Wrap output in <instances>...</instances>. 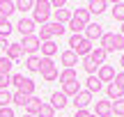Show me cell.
Segmentation results:
<instances>
[{"mask_svg":"<svg viewBox=\"0 0 124 117\" xmlns=\"http://www.w3.org/2000/svg\"><path fill=\"white\" fill-rule=\"evenodd\" d=\"M12 85L16 87L18 92H23L25 96H35V90H37V85H35V80H30V78H25L23 73H12Z\"/></svg>","mask_w":124,"mask_h":117,"instance_id":"obj_1","label":"cell"},{"mask_svg":"<svg viewBox=\"0 0 124 117\" xmlns=\"http://www.w3.org/2000/svg\"><path fill=\"white\" fill-rule=\"evenodd\" d=\"M48 18H51V2H48V0H37L35 9H32V21H35V25H37V23L46 25Z\"/></svg>","mask_w":124,"mask_h":117,"instance_id":"obj_2","label":"cell"},{"mask_svg":"<svg viewBox=\"0 0 124 117\" xmlns=\"http://www.w3.org/2000/svg\"><path fill=\"white\" fill-rule=\"evenodd\" d=\"M41 48V39L37 35H28V37H23L21 39V51L23 53H28V58L30 55H37V51Z\"/></svg>","mask_w":124,"mask_h":117,"instance_id":"obj_3","label":"cell"},{"mask_svg":"<svg viewBox=\"0 0 124 117\" xmlns=\"http://www.w3.org/2000/svg\"><path fill=\"white\" fill-rule=\"evenodd\" d=\"M71 103L76 106V110H87V106L92 103V94H90L87 90H80L78 94L74 96V101H71Z\"/></svg>","mask_w":124,"mask_h":117,"instance_id":"obj_4","label":"cell"},{"mask_svg":"<svg viewBox=\"0 0 124 117\" xmlns=\"http://www.w3.org/2000/svg\"><path fill=\"white\" fill-rule=\"evenodd\" d=\"M103 37V25H99V23H90L87 28H85V39L87 41H99Z\"/></svg>","mask_w":124,"mask_h":117,"instance_id":"obj_5","label":"cell"},{"mask_svg":"<svg viewBox=\"0 0 124 117\" xmlns=\"http://www.w3.org/2000/svg\"><path fill=\"white\" fill-rule=\"evenodd\" d=\"M97 78L101 83H113V80H115V69H113L110 64H101L99 71H97Z\"/></svg>","mask_w":124,"mask_h":117,"instance_id":"obj_6","label":"cell"},{"mask_svg":"<svg viewBox=\"0 0 124 117\" xmlns=\"http://www.w3.org/2000/svg\"><path fill=\"white\" fill-rule=\"evenodd\" d=\"M99 48H103L106 53H115V35L113 32H103V37L99 39Z\"/></svg>","mask_w":124,"mask_h":117,"instance_id":"obj_7","label":"cell"},{"mask_svg":"<svg viewBox=\"0 0 124 117\" xmlns=\"http://www.w3.org/2000/svg\"><path fill=\"white\" fill-rule=\"evenodd\" d=\"M16 30L21 32V37H28V35H35V21H32V18H25V16H23L21 21H18Z\"/></svg>","mask_w":124,"mask_h":117,"instance_id":"obj_8","label":"cell"},{"mask_svg":"<svg viewBox=\"0 0 124 117\" xmlns=\"http://www.w3.org/2000/svg\"><path fill=\"white\" fill-rule=\"evenodd\" d=\"M60 62L64 64V69H74L76 64H78V55L74 53V51H62V55H60Z\"/></svg>","mask_w":124,"mask_h":117,"instance_id":"obj_9","label":"cell"},{"mask_svg":"<svg viewBox=\"0 0 124 117\" xmlns=\"http://www.w3.org/2000/svg\"><path fill=\"white\" fill-rule=\"evenodd\" d=\"M97 117H113V103L110 101H97V110H94Z\"/></svg>","mask_w":124,"mask_h":117,"instance_id":"obj_10","label":"cell"},{"mask_svg":"<svg viewBox=\"0 0 124 117\" xmlns=\"http://www.w3.org/2000/svg\"><path fill=\"white\" fill-rule=\"evenodd\" d=\"M106 94H108V101H117V99H124V90L115 83H108L106 85Z\"/></svg>","mask_w":124,"mask_h":117,"instance_id":"obj_11","label":"cell"},{"mask_svg":"<svg viewBox=\"0 0 124 117\" xmlns=\"http://www.w3.org/2000/svg\"><path fill=\"white\" fill-rule=\"evenodd\" d=\"M41 58H51V60H53V55L55 53H58V44H55V41L53 39H51V41H41Z\"/></svg>","mask_w":124,"mask_h":117,"instance_id":"obj_12","label":"cell"},{"mask_svg":"<svg viewBox=\"0 0 124 117\" xmlns=\"http://www.w3.org/2000/svg\"><path fill=\"white\" fill-rule=\"evenodd\" d=\"M41 103H44V101H41L39 96H30L28 103H25V113L28 115H37V113H39V108H41Z\"/></svg>","mask_w":124,"mask_h":117,"instance_id":"obj_13","label":"cell"},{"mask_svg":"<svg viewBox=\"0 0 124 117\" xmlns=\"http://www.w3.org/2000/svg\"><path fill=\"white\" fill-rule=\"evenodd\" d=\"M62 94L67 96V99H69V96H76L80 92V85H78V80H71V83H64V85H62Z\"/></svg>","mask_w":124,"mask_h":117,"instance_id":"obj_14","label":"cell"},{"mask_svg":"<svg viewBox=\"0 0 124 117\" xmlns=\"http://www.w3.org/2000/svg\"><path fill=\"white\" fill-rule=\"evenodd\" d=\"M67 103H69V99H67V96L62 94V92H53V94H51V106H53L55 110H58V108L62 110Z\"/></svg>","mask_w":124,"mask_h":117,"instance_id":"obj_15","label":"cell"},{"mask_svg":"<svg viewBox=\"0 0 124 117\" xmlns=\"http://www.w3.org/2000/svg\"><path fill=\"white\" fill-rule=\"evenodd\" d=\"M90 58H92V62H97L99 67H101V64H106L108 53H106L103 48H99V46H94V48H92V53H90Z\"/></svg>","mask_w":124,"mask_h":117,"instance_id":"obj_16","label":"cell"},{"mask_svg":"<svg viewBox=\"0 0 124 117\" xmlns=\"http://www.w3.org/2000/svg\"><path fill=\"white\" fill-rule=\"evenodd\" d=\"M92 48H94V44H92V41H87V39H83V41H80V46H78V48L74 51V53L78 55V58H87V55L92 53Z\"/></svg>","mask_w":124,"mask_h":117,"instance_id":"obj_17","label":"cell"},{"mask_svg":"<svg viewBox=\"0 0 124 117\" xmlns=\"http://www.w3.org/2000/svg\"><path fill=\"white\" fill-rule=\"evenodd\" d=\"M58 80L64 85V83H71V80H78V73H76V69H62Z\"/></svg>","mask_w":124,"mask_h":117,"instance_id":"obj_18","label":"cell"},{"mask_svg":"<svg viewBox=\"0 0 124 117\" xmlns=\"http://www.w3.org/2000/svg\"><path fill=\"white\" fill-rule=\"evenodd\" d=\"M53 16H55V23L69 25V21H71V16H74V12H69V9H58V12H55Z\"/></svg>","mask_w":124,"mask_h":117,"instance_id":"obj_19","label":"cell"},{"mask_svg":"<svg viewBox=\"0 0 124 117\" xmlns=\"http://www.w3.org/2000/svg\"><path fill=\"white\" fill-rule=\"evenodd\" d=\"M80 64H83V69L87 71V76H97V71H99V64H97V62H92V58H90V55L80 60Z\"/></svg>","mask_w":124,"mask_h":117,"instance_id":"obj_20","label":"cell"},{"mask_svg":"<svg viewBox=\"0 0 124 117\" xmlns=\"http://www.w3.org/2000/svg\"><path fill=\"white\" fill-rule=\"evenodd\" d=\"M5 58H9L12 62H14V60H18V58H23L21 44H9V48H7V53H5Z\"/></svg>","mask_w":124,"mask_h":117,"instance_id":"obj_21","label":"cell"},{"mask_svg":"<svg viewBox=\"0 0 124 117\" xmlns=\"http://www.w3.org/2000/svg\"><path fill=\"white\" fill-rule=\"evenodd\" d=\"M85 85H87V92H90V94H94V92H99V90L103 87V83L99 80L97 76H87V80H85Z\"/></svg>","mask_w":124,"mask_h":117,"instance_id":"obj_22","label":"cell"},{"mask_svg":"<svg viewBox=\"0 0 124 117\" xmlns=\"http://www.w3.org/2000/svg\"><path fill=\"white\" fill-rule=\"evenodd\" d=\"M25 67H28V71H32V73L39 71V69H41V58H39V55H30V58L25 60Z\"/></svg>","mask_w":124,"mask_h":117,"instance_id":"obj_23","label":"cell"},{"mask_svg":"<svg viewBox=\"0 0 124 117\" xmlns=\"http://www.w3.org/2000/svg\"><path fill=\"white\" fill-rule=\"evenodd\" d=\"M106 7H108V5L103 2V0H92V2L87 5V12L90 14H103V12H106Z\"/></svg>","mask_w":124,"mask_h":117,"instance_id":"obj_24","label":"cell"},{"mask_svg":"<svg viewBox=\"0 0 124 117\" xmlns=\"http://www.w3.org/2000/svg\"><path fill=\"white\" fill-rule=\"evenodd\" d=\"M16 12V5L12 2V0H0V14H5V16H12V14Z\"/></svg>","mask_w":124,"mask_h":117,"instance_id":"obj_25","label":"cell"},{"mask_svg":"<svg viewBox=\"0 0 124 117\" xmlns=\"http://www.w3.org/2000/svg\"><path fill=\"white\" fill-rule=\"evenodd\" d=\"M28 99H30V96H25L23 92H18V90H16V92L12 94V103H14V106H18V108H25Z\"/></svg>","mask_w":124,"mask_h":117,"instance_id":"obj_26","label":"cell"},{"mask_svg":"<svg viewBox=\"0 0 124 117\" xmlns=\"http://www.w3.org/2000/svg\"><path fill=\"white\" fill-rule=\"evenodd\" d=\"M90 16H92V14L87 12V7H85V9H76V12H74V18L80 21V23H85V25H90Z\"/></svg>","mask_w":124,"mask_h":117,"instance_id":"obj_27","label":"cell"},{"mask_svg":"<svg viewBox=\"0 0 124 117\" xmlns=\"http://www.w3.org/2000/svg\"><path fill=\"white\" fill-rule=\"evenodd\" d=\"M67 28H69V30L74 32V35H80V32H83L87 25H85V23H80V21H76V18L71 16V21H69V25H67Z\"/></svg>","mask_w":124,"mask_h":117,"instance_id":"obj_28","label":"cell"},{"mask_svg":"<svg viewBox=\"0 0 124 117\" xmlns=\"http://www.w3.org/2000/svg\"><path fill=\"white\" fill-rule=\"evenodd\" d=\"M9 106H12V92L0 90V108H9Z\"/></svg>","mask_w":124,"mask_h":117,"instance_id":"obj_29","label":"cell"},{"mask_svg":"<svg viewBox=\"0 0 124 117\" xmlns=\"http://www.w3.org/2000/svg\"><path fill=\"white\" fill-rule=\"evenodd\" d=\"M12 67H14V62H12V60H9V58H5V55H0V73H7V76H9Z\"/></svg>","mask_w":124,"mask_h":117,"instance_id":"obj_30","label":"cell"},{"mask_svg":"<svg viewBox=\"0 0 124 117\" xmlns=\"http://www.w3.org/2000/svg\"><path fill=\"white\" fill-rule=\"evenodd\" d=\"M48 28H51V35L53 37H62L64 35V30H67V25H62V23H48Z\"/></svg>","mask_w":124,"mask_h":117,"instance_id":"obj_31","label":"cell"},{"mask_svg":"<svg viewBox=\"0 0 124 117\" xmlns=\"http://www.w3.org/2000/svg\"><path fill=\"white\" fill-rule=\"evenodd\" d=\"M53 115H55V108L51 103H41L39 113H37V117H53Z\"/></svg>","mask_w":124,"mask_h":117,"instance_id":"obj_32","label":"cell"},{"mask_svg":"<svg viewBox=\"0 0 124 117\" xmlns=\"http://www.w3.org/2000/svg\"><path fill=\"white\" fill-rule=\"evenodd\" d=\"M113 18L124 23V2H115V7H113Z\"/></svg>","mask_w":124,"mask_h":117,"instance_id":"obj_33","label":"cell"},{"mask_svg":"<svg viewBox=\"0 0 124 117\" xmlns=\"http://www.w3.org/2000/svg\"><path fill=\"white\" fill-rule=\"evenodd\" d=\"M110 103H113V115L115 117H124V99L110 101Z\"/></svg>","mask_w":124,"mask_h":117,"instance_id":"obj_34","label":"cell"},{"mask_svg":"<svg viewBox=\"0 0 124 117\" xmlns=\"http://www.w3.org/2000/svg\"><path fill=\"white\" fill-rule=\"evenodd\" d=\"M37 37H39L41 41H51V39H53V35H51V28H48V23H46V25H41V30H39V35H37Z\"/></svg>","mask_w":124,"mask_h":117,"instance_id":"obj_35","label":"cell"},{"mask_svg":"<svg viewBox=\"0 0 124 117\" xmlns=\"http://www.w3.org/2000/svg\"><path fill=\"white\" fill-rule=\"evenodd\" d=\"M83 39H85L83 35H71V37H69V51H76V48L80 46V41H83Z\"/></svg>","mask_w":124,"mask_h":117,"instance_id":"obj_36","label":"cell"},{"mask_svg":"<svg viewBox=\"0 0 124 117\" xmlns=\"http://www.w3.org/2000/svg\"><path fill=\"white\" fill-rule=\"evenodd\" d=\"M12 30H14V25H12V23H2V25H0V37H2V39H7V37L9 35H12Z\"/></svg>","mask_w":124,"mask_h":117,"instance_id":"obj_37","label":"cell"},{"mask_svg":"<svg viewBox=\"0 0 124 117\" xmlns=\"http://www.w3.org/2000/svg\"><path fill=\"white\" fill-rule=\"evenodd\" d=\"M14 5H16V9H18V12H25V9L35 7V2H32V0H18V2H14Z\"/></svg>","mask_w":124,"mask_h":117,"instance_id":"obj_38","label":"cell"},{"mask_svg":"<svg viewBox=\"0 0 124 117\" xmlns=\"http://www.w3.org/2000/svg\"><path fill=\"white\" fill-rule=\"evenodd\" d=\"M9 85H12V78L7 73H0V90H7Z\"/></svg>","mask_w":124,"mask_h":117,"instance_id":"obj_39","label":"cell"},{"mask_svg":"<svg viewBox=\"0 0 124 117\" xmlns=\"http://www.w3.org/2000/svg\"><path fill=\"white\" fill-rule=\"evenodd\" d=\"M115 51H124V37L115 35Z\"/></svg>","mask_w":124,"mask_h":117,"instance_id":"obj_40","label":"cell"},{"mask_svg":"<svg viewBox=\"0 0 124 117\" xmlns=\"http://www.w3.org/2000/svg\"><path fill=\"white\" fill-rule=\"evenodd\" d=\"M113 83H115V85H120L122 90H124V71H120V73H115V80H113Z\"/></svg>","mask_w":124,"mask_h":117,"instance_id":"obj_41","label":"cell"},{"mask_svg":"<svg viewBox=\"0 0 124 117\" xmlns=\"http://www.w3.org/2000/svg\"><path fill=\"white\" fill-rule=\"evenodd\" d=\"M7 48H9V39H2V37H0V55L7 53Z\"/></svg>","mask_w":124,"mask_h":117,"instance_id":"obj_42","label":"cell"},{"mask_svg":"<svg viewBox=\"0 0 124 117\" xmlns=\"http://www.w3.org/2000/svg\"><path fill=\"white\" fill-rule=\"evenodd\" d=\"M64 0H51V7H55V12H58V9H64Z\"/></svg>","mask_w":124,"mask_h":117,"instance_id":"obj_43","label":"cell"},{"mask_svg":"<svg viewBox=\"0 0 124 117\" xmlns=\"http://www.w3.org/2000/svg\"><path fill=\"white\" fill-rule=\"evenodd\" d=\"M0 117H14V110H12V106H9V108H0Z\"/></svg>","mask_w":124,"mask_h":117,"instance_id":"obj_44","label":"cell"},{"mask_svg":"<svg viewBox=\"0 0 124 117\" xmlns=\"http://www.w3.org/2000/svg\"><path fill=\"white\" fill-rule=\"evenodd\" d=\"M74 117H90V113H87V110H76Z\"/></svg>","mask_w":124,"mask_h":117,"instance_id":"obj_45","label":"cell"},{"mask_svg":"<svg viewBox=\"0 0 124 117\" xmlns=\"http://www.w3.org/2000/svg\"><path fill=\"white\" fill-rule=\"evenodd\" d=\"M2 23H7V16H5V14H0V25H2Z\"/></svg>","mask_w":124,"mask_h":117,"instance_id":"obj_46","label":"cell"},{"mask_svg":"<svg viewBox=\"0 0 124 117\" xmlns=\"http://www.w3.org/2000/svg\"><path fill=\"white\" fill-rule=\"evenodd\" d=\"M120 64H122V71H124V53H122V58H120Z\"/></svg>","mask_w":124,"mask_h":117,"instance_id":"obj_47","label":"cell"},{"mask_svg":"<svg viewBox=\"0 0 124 117\" xmlns=\"http://www.w3.org/2000/svg\"><path fill=\"white\" fill-rule=\"evenodd\" d=\"M120 35H122V37H124V23H122V30H120Z\"/></svg>","mask_w":124,"mask_h":117,"instance_id":"obj_48","label":"cell"},{"mask_svg":"<svg viewBox=\"0 0 124 117\" xmlns=\"http://www.w3.org/2000/svg\"><path fill=\"white\" fill-rule=\"evenodd\" d=\"M25 117H37V115H25Z\"/></svg>","mask_w":124,"mask_h":117,"instance_id":"obj_49","label":"cell"},{"mask_svg":"<svg viewBox=\"0 0 124 117\" xmlns=\"http://www.w3.org/2000/svg\"><path fill=\"white\" fill-rule=\"evenodd\" d=\"M90 117H97V115H90Z\"/></svg>","mask_w":124,"mask_h":117,"instance_id":"obj_50","label":"cell"}]
</instances>
